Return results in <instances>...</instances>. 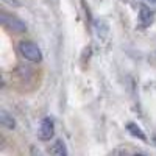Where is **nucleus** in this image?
<instances>
[{
  "label": "nucleus",
  "instance_id": "7",
  "mask_svg": "<svg viewBox=\"0 0 156 156\" xmlns=\"http://www.w3.org/2000/svg\"><path fill=\"white\" fill-rule=\"evenodd\" d=\"M0 122H2V125L3 126H6V128H14V120H12V117L6 112V111H2L0 112Z\"/></svg>",
  "mask_w": 156,
  "mask_h": 156
},
{
  "label": "nucleus",
  "instance_id": "6",
  "mask_svg": "<svg viewBox=\"0 0 156 156\" xmlns=\"http://www.w3.org/2000/svg\"><path fill=\"white\" fill-rule=\"evenodd\" d=\"M50 153L51 154H58V156H66L67 150H66V147H64V142L62 140H56L55 145L50 148Z\"/></svg>",
  "mask_w": 156,
  "mask_h": 156
},
{
  "label": "nucleus",
  "instance_id": "2",
  "mask_svg": "<svg viewBox=\"0 0 156 156\" xmlns=\"http://www.w3.org/2000/svg\"><path fill=\"white\" fill-rule=\"evenodd\" d=\"M53 133H55V123H53V119L51 117H45L41 122V128H39V137L42 140H50L53 137Z\"/></svg>",
  "mask_w": 156,
  "mask_h": 156
},
{
  "label": "nucleus",
  "instance_id": "3",
  "mask_svg": "<svg viewBox=\"0 0 156 156\" xmlns=\"http://www.w3.org/2000/svg\"><path fill=\"white\" fill-rule=\"evenodd\" d=\"M0 19H2V22H3L5 27L9 28V30H12V31H23V30H25V23H23V22H20V20H19L17 17H14V16L6 14L5 11L0 14Z\"/></svg>",
  "mask_w": 156,
  "mask_h": 156
},
{
  "label": "nucleus",
  "instance_id": "4",
  "mask_svg": "<svg viewBox=\"0 0 156 156\" xmlns=\"http://www.w3.org/2000/svg\"><path fill=\"white\" fill-rule=\"evenodd\" d=\"M154 20V11L150 9L145 5H140V22H142V27H148L151 25Z\"/></svg>",
  "mask_w": 156,
  "mask_h": 156
},
{
  "label": "nucleus",
  "instance_id": "5",
  "mask_svg": "<svg viewBox=\"0 0 156 156\" xmlns=\"http://www.w3.org/2000/svg\"><path fill=\"white\" fill-rule=\"evenodd\" d=\"M126 129L129 133H131L134 137H137V139H140V140H145L147 137H145V134H144V131H142V129L136 125V123H128L126 125Z\"/></svg>",
  "mask_w": 156,
  "mask_h": 156
},
{
  "label": "nucleus",
  "instance_id": "1",
  "mask_svg": "<svg viewBox=\"0 0 156 156\" xmlns=\"http://www.w3.org/2000/svg\"><path fill=\"white\" fill-rule=\"evenodd\" d=\"M19 50H20V53L25 59H28L31 62H39L42 59V53H41V50H39V47L30 41H23L20 42L19 45Z\"/></svg>",
  "mask_w": 156,
  "mask_h": 156
},
{
  "label": "nucleus",
  "instance_id": "8",
  "mask_svg": "<svg viewBox=\"0 0 156 156\" xmlns=\"http://www.w3.org/2000/svg\"><path fill=\"white\" fill-rule=\"evenodd\" d=\"M5 2H8V3H11V5H16V6H19V2H17V0H5Z\"/></svg>",
  "mask_w": 156,
  "mask_h": 156
},
{
  "label": "nucleus",
  "instance_id": "9",
  "mask_svg": "<svg viewBox=\"0 0 156 156\" xmlns=\"http://www.w3.org/2000/svg\"><path fill=\"white\" fill-rule=\"evenodd\" d=\"M150 2H154V3H156V0H150Z\"/></svg>",
  "mask_w": 156,
  "mask_h": 156
}]
</instances>
